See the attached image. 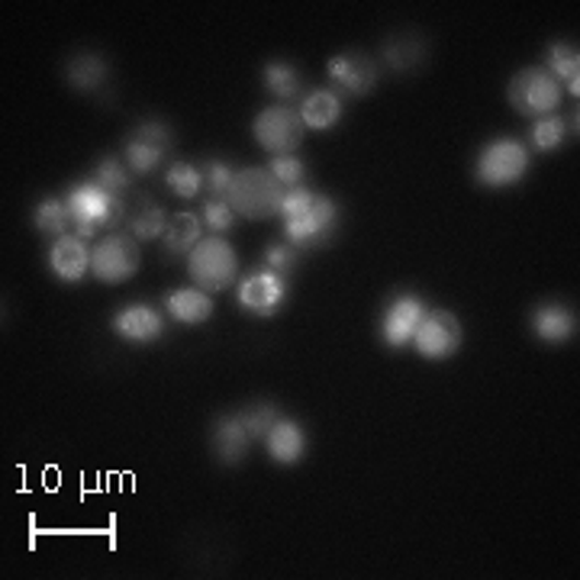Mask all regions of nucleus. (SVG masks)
<instances>
[{
	"label": "nucleus",
	"mask_w": 580,
	"mask_h": 580,
	"mask_svg": "<svg viewBox=\"0 0 580 580\" xmlns=\"http://www.w3.org/2000/svg\"><path fill=\"white\" fill-rule=\"evenodd\" d=\"M268 171L277 178V184L281 187H300L304 184V178H307V168H304V161L297 159V156H274V161L268 164Z\"/></svg>",
	"instance_id": "nucleus-32"
},
{
	"label": "nucleus",
	"mask_w": 580,
	"mask_h": 580,
	"mask_svg": "<svg viewBox=\"0 0 580 580\" xmlns=\"http://www.w3.org/2000/svg\"><path fill=\"white\" fill-rule=\"evenodd\" d=\"M526 171L528 149L520 139H513V136H497V139H490V143L480 149V156H477L475 161L477 184L493 187V191L520 184V181L526 178Z\"/></svg>",
	"instance_id": "nucleus-3"
},
{
	"label": "nucleus",
	"mask_w": 580,
	"mask_h": 580,
	"mask_svg": "<svg viewBox=\"0 0 580 580\" xmlns=\"http://www.w3.org/2000/svg\"><path fill=\"white\" fill-rule=\"evenodd\" d=\"M33 223L43 236H53V239H61L68 236V229L75 226L71 223V213H68V204L58 201V197H46L36 211H33Z\"/></svg>",
	"instance_id": "nucleus-26"
},
{
	"label": "nucleus",
	"mask_w": 580,
	"mask_h": 580,
	"mask_svg": "<svg viewBox=\"0 0 580 580\" xmlns=\"http://www.w3.org/2000/svg\"><path fill=\"white\" fill-rule=\"evenodd\" d=\"M249 445L252 439L239 420V413L236 417L223 413L213 420V455L219 458V465H239L249 455Z\"/></svg>",
	"instance_id": "nucleus-16"
},
{
	"label": "nucleus",
	"mask_w": 580,
	"mask_h": 580,
	"mask_svg": "<svg viewBox=\"0 0 580 580\" xmlns=\"http://www.w3.org/2000/svg\"><path fill=\"white\" fill-rule=\"evenodd\" d=\"M164 314L181 326H204L213 317V297L201 287H181L164 297Z\"/></svg>",
	"instance_id": "nucleus-18"
},
{
	"label": "nucleus",
	"mask_w": 580,
	"mask_h": 580,
	"mask_svg": "<svg viewBox=\"0 0 580 580\" xmlns=\"http://www.w3.org/2000/svg\"><path fill=\"white\" fill-rule=\"evenodd\" d=\"M65 204L75 223V236L78 239H94L101 229H110V211H113V194H106L104 187H98L94 181L75 184L65 194Z\"/></svg>",
	"instance_id": "nucleus-7"
},
{
	"label": "nucleus",
	"mask_w": 580,
	"mask_h": 580,
	"mask_svg": "<svg viewBox=\"0 0 580 580\" xmlns=\"http://www.w3.org/2000/svg\"><path fill=\"white\" fill-rule=\"evenodd\" d=\"M133 136H136V139H143V143L161 146V149H171V143H174L171 126H168V123H161V120H146V123H139V126L133 129Z\"/></svg>",
	"instance_id": "nucleus-36"
},
{
	"label": "nucleus",
	"mask_w": 580,
	"mask_h": 580,
	"mask_svg": "<svg viewBox=\"0 0 580 580\" xmlns=\"http://www.w3.org/2000/svg\"><path fill=\"white\" fill-rule=\"evenodd\" d=\"M284 194H287V187H281L277 178L268 168H242L232 178L226 204L236 211V216L268 219V216H281Z\"/></svg>",
	"instance_id": "nucleus-1"
},
{
	"label": "nucleus",
	"mask_w": 580,
	"mask_h": 580,
	"mask_svg": "<svg viewBox=\"0 0 580 580\" xmlns=\"http://www.w3.org/2000/svg\"><path fill=\"white\" fill-rule=\"evenodd\" d=\"M425 53H429V46H425V36H420V33H394L384 43V58L397 71H410V68L422 65Z\"/></svg>",
	"instance_id": "nucleus-24"
},
{
	"label": "nucleus",
	"mask_w": 580,
	"mask_h": 580,
	"mask_svg": "<svg viewBox=\"0 0 580 580\" xmlns=\"http://www.w3.org/2000/svg\"><path fill=\"white\" fill-rule=\"evenodd\" d=\"M201 223L211 229V236H226L232 226H236V211L226 204V201H207L204 204V216H201Z\"/></svg>",
	"instance_id": "nucleus-34"
},
{
	"label": "nucleus",
	"mask_w": 580,
	"mask_h": 580,
	"mask_svg": "<svg viewBox=\"0 0 580 580\" xmlns=\"http://www.w3.org/2000/svg\"><path fill=\"white\" fill-rule=\"evenodd\" d=\"M110 329L123 342H129V345H149V342H156L161 332H164V319L149 304H129V307H123V310L113 314Z\"/></svg>",
	"instance_id": "nucleus-13"
},
{
	"label": "nucleus",
	"mask_w": 580,
	"mask_h": 580,
	"mask_svg": "<svg viewBox=\"0 0 580 580\" xmlns=\"http://www.w3.org/2000/svg\"><path fill=\"white\" fill-rule=\"evenodd\" d=\"M284 300H287V277L271 268L252 271L239 284V307L249 310L252 317H274L284 307Z\"/></svg>",
	"instance_id": "nucleus-10"
},
{
	"label": "nucleus",
	"mask_w": 580,
	"mask_h": 580,
	"mask_svg": "<svg viewBox=\"0 0 580 580\" xmlns=\"http://www.w3.org/2000/svg\"><path fill=\"white\" fill-rule=\"evenodd\" d=\"M561 98H565V88L555 81L551 71H545L538 65L516 71L510 78V84H507V101H510V106L520 116H528V120L551 116L561 106Z\"/></svg>",
	"instance_id": "nucleus-4"
},
{
	"label": "nucleus",
	"mask_w": 580,
	"mask_h": 580,
	"mask_svg": "<svg viewBox=\"0 0 580 580\" xmlns=\"http://www.w3.org/2000/svg\"><path fill=\"white\" fill-rule=\"evenodd\" d=\"M110 78V65L101 53H78L65 61V81L75 91H101Z\"/></svg>",
	"instance_id": "nucleus-20"
},
{
	"label": "nucleus",
	"mask_w": 580,
	"mask_h": 580,
	"mask_svg": "<svg viewBox=\"0 0 580 580\" xmlns=\"http://www.w3.org/2000/svg\"><path fill=\"white\" fill-rule=\"evenodd\" d=\"M545 71L555 75V81L571 91L575 98L580 94V53L578 46H568V43H551L548 53H545Z\"/></svg>",
	"instance_id": "nucleus-23"
},
{
	"label": "nucleus",
	"mask_w": 580,
	"mask_h": 580,
	"mask_svg": "<svg viewBox=\"0 0 580 580\" xmlns=\"http://www.w3.org/2000/svg\"><path fill=\"white\" fill-rule=\"evenodd\" d=\"M462 339H465V329L452 310H425L410 345L429 362H445L462 349Z\"/></svg>",
	"instance_id": "nucleus-8"
},
{
	"label": "nucleus",
	"mask_w": 580,
	"mask_h": 580,
	"mask_svg": "<svg viewBox=\"0 0 580 580\" xmlns=\"http://www.w3.org/2000/svg\"><path fill=\"white\" fill-rule=\"evenodd\" d=\"M336 226H339V207H336V201L317 194L314 204L300 213V216L284 219V236L297 249H314V246H326L336 236Z\"/></svg>",
	"instance_id": "nucleus-9"
},
{
	"label": "nucleus",
	"mask_w": 580,
	"mask_h": 580,
	"mask_svg": "<svg viewBox=\"0 0 580 580\" xmlns=\"http://www.w3.org/2000/svg\"><path fill=\"white\" fill-rule=\"evenodd\" d=\"M532 332L542 339V342H551V345H561L568 342L575 332H578V317L561 307V304H542L532 310Z\"/></svg>",
	"instance_id": "nucleus-19"
},
{
	"label": "nucleus",
	"mask_w": 580,
	"mask_h": 580,
	"mask_svg": "<svg viewBox=\"0 0 580 580\" xmlns=\"http://www.w3.org/2000/svg\"><path fill=\"white\" fill-rule=\"evenodd\" d=\"M422 317H425V304L413 294H400L390 300V307L384 310L380 317V339L390 345V349H403L413 342L417 329H420Z\"/></svg>",
	"instance_id": "nucleus-12"
},
{
	"label": "nucleus",
	"mask_w": 580,
	"mask_h": 580,
	"mask_svg": "<svg viewBox=\"0 0 580 580\" xmlns=\"http://www.w3.org/2000/svg\"><path fill=\"white\" fill-rule=\"evenodd\" d=\"M528 143H532V149H538V152H555V149H561V146L568 143V123H565V116L551 113V116L535 120L532 129H528Z\"/></svg>",
	"instance_id": "nucleus-27"
},
{
	"label": "nucleus",
	"mask_w": 580,
	"mask_h": 580,
	"mask_svg": "<svg viewBox=\"0 0 580 580\" xmlns=\"http://www.w3.org/2000/svg\"><path fill=\"white\" fill-rule=\"evenodd\" d=\"M300 259H304V249H297V246H291V242H274V246L264 249V268H271V271H277V274L294 271V268L300 264Z\"/></svg>",
	"instance_id": "nucleus-33"
},
{
	"label": "nucleus",
	"mask_w": 580,
	"mask_h": 580,
	"mask_svg": "<svg viewBox=\"0 0 580 580\" xmlns=\"http://www.w3.org/2000/svg\"><path fill=\"white\" fill-rule=\"evenodd\" d=\"M297 113H300L307 129L322 133V129H332L342 120V101H339L336 91H314V94L304 98V104H300Z\"/></svg>",
	"instance_id": "nucleus-22"
},
{
	"label": "nucleus",
	"mask_w": 580,
	"mask_h": 580,
	"mask_svg": "<svg viewBox=\"0 0 580 580\" xmlns=\"http://www.w3.org/2000/svg\"><path fill=\"white\" fill-rule=\"evenodd\" d=\"M98 187H104L106 194H113V197H126V194H133V178H129V168H123V161L113 159V156H106V159L98 161V168H94V178H91Z\"/></svg>",
	"instance_id": "nucleus-30"
},
{
	"label": "nucleus",
	"mask_w": 580,
	"mask_h": 580,
	"mask_svg": "<svg viewBox=\"0 0 580 580\" xmlns=\"http://www.w3.org/2000/svg\"><path fill=\"white\" fill-rule=\"evenodd\" d=\"M139 242L129 232H110L91 249V274L101 284H126L139 271Z\"/></svg>",
	"instance_id": "nucleus-5"
},
{
	"label": "nucleus",
	"mask_w": 580,
	"mask_h": 580,
	"mask_svg": "<svg viewBox=\"0 0 580 580\" xmlns=\"http://www.w3.org/2000/svg\"><path fill=\"white\" fill-rule=\"evenodd\" d=\"M201 239H204V223L194 213H174L168 219V229H164L161 242H164L171 259H187Z\"/></svg>",
	"instance_id": "nucleus-21"
},
{
	"label": "nucleus",
	"mask_w": 580,
	"mask_h": 580,
	"mask_svg": "<svg viewBox=\"0 0 580 580\" xmlns=\"http://www.w3.org/2000/svg\"><path fill=\"white\" fill-rule=\"evenodd\" d=\"M187 274H191L194 287H201L207 294L229 291L239 277V255L226 239L204 236L194 246V252L187 255Z\"/></svg>",
	"instance_id": "nucleus-2"
},
{
	"label": "nucleus",
	"mask_w": 580,
	"mask_h": 580,
	"mask_svg": "<svg viewBox=\"0 0 580 580\" xmlns=\"http://www.w3.org/2000/svg\"><path fill=\"white\" fill-rule=\"evenodd\" d=\"M239 420H242L252 442H264V435L271 432V425L281 420V410L274 403H268V400H259V403L239 410Z\"/></svg>",
	"instance_id": "nucleus-31"
},
{
	"label": "nucleus",
	"mask_w": 580,
	"mask_h": 580,
	"mask_svg": "<svg viewBox=\"0 0 580 580\" xmlns=\"http://www.w3.org/2000/svg\"><path fill=\"white\" fill-rule=\"evenodd\" d=\"M304 133H307V126H304L300 113L284 104L264 106L252 123L255 143L271 156H291L304 143Z\"/></svg>",
	"instance_id": "nucleus-6"
},
{
	"label": "nucleus",
	"mask_w": 580,
	"mask_h": 580,
	"mask_svg": "<svg viewBox=\"0 0 580 580\" xmlns=\"http://www.w3.org/2000/svg\"><path fill=\"white\" fill-rule=\"evenodd\" d=\"M164 187H168L174 197L191 201V197H197V194L204 191V171H201L197 164H191V161H174V164H168V171H164Z\"/></svg>",
	"instance_id": "nucleus-25"
},
{
	"label": "nucleus",
	"mask_w": 580,
	"mask_h": 580,
	"mask_svg": "<svg viewBox=\"0 0 580 580\" xmlns=\"http://www.w3.org/2000/svg\"><path fill=\"white\" fill-rule=\"evenodd\" d=\"M232 178H236V171L226 161H207V168H204V187L211 191L213 201H226V194L232 187Z\"/></svg>",
	"instance_id": "nucleus-35"
},
{
	"label": "nucleus",
	"mask_w": 580,
	"mask_h": 580,
	"mask_svg": "<svg viewBox=\"0 0 580 580\" xmlns=\"http://www.w3.org/2000/svg\"><path fill=\"white\" fill-rule=\"evenodd\" d=\"M129 213H126V232L136 239V242H152V239H164V229H168V213L161 211L159 204H152L146 194H129L126 197Z\"/></svg>",
	"instance_id": "nucleus-15"
},
{
	"label": "nucleus",
	"mask_w": 580,
	"mask_h": 580,
	"mask_svg": "<svg viewBox=\"0 0 580 580\" xmlns=\"http://www.w3.org/2000/svg\"><path fill=\"white\" fill-rule=\"evenodd\" d=\"M262 78H264V88H268L274 98H284V101L297 98L300 88H304L300 71H297L294 65H287V61H268Z\"/></svg>",
	"instance_id": "nucleus-28"
},
{
	"label": "nucleus",
	"mask_w": 580,
	"mask_h": 580,
	"mask_svg": "<svg viewBox=\"0 0 580 580\" xmlns=\"http://www.w3.org/2000/svg\"><path fill=\"white\" fill-rule=\"evenodd\" d=\"M326 75H329V81H332L339 91H345V94H352V98H365V94H371V91L377 88V78H380L374 58H368V55L362 53L332 55V58L326 61Z\"/></svg>",
	"instance_id": "nucleus-11"
},
{
	"label": "nucleus",
	"mask_w": 580,
	"mask_h": 580,
	"mask_svg": "<svg viewBox=\"0 0 580 580\" xmlns=\"http://www.w3.org/2000/svg\"><path fill=\"white\" fill-rule=\"evenodd\" d=\"M49 271L61 284H78L88 271H91V249L84 239H78L75 232L55 239L49 249Z\"/></svg>",
	"instance_id": "nucleus-14"
},
{
	"label": "nucleus",
	"mask_w": 580,
	"mask_h": 580,
	"mask_svg": "<svg viewBox=\"0 0 580 580\" xmlns=\"http://www.w3.org/2000/svg\"><path fill=\"white\" fill-rule=\"evenodd\" d=\"M264 448L268 455L277 462V465H297L307 452V435H304V425L297 420H281L271 425V432L264 435Z\"/></svg>",
	"instance_id": "nucleus-17"
},
{
	"label": "nucleus",
	"mask_w": 580,
	"mask_h": 580,
	"mask_svg": "<svg viewBox=\"0 0 580 580\" xmlns=\"http://www.w3.org/2000/svg\"><path fill=\"white\" fill-rule=\"evenodd\" d=\"M168 156V149H161V146H152V143H143V139H136V136H129V143L123 146V159L129 164V171L133 174H156L161 168V161Z\"/></svg>",
	"instance_id": "nucleus-29"
}]
</instances>
